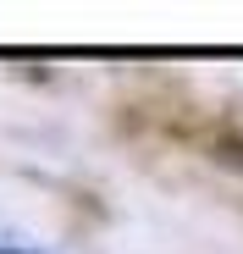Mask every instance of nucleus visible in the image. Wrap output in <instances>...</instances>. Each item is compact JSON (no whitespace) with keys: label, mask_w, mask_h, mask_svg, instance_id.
I'll list each match as a JSON object with an SVG mask.
<instances>
[{"label":"nucleus","mask_w":243,"mask_h":254,"mask_svg":"<svg viewBox=\"0 0 243 254\" xmlns=\"http://www.w3.org/2000/svg\"><path fill=\"white\" fill-rule=\"evenodd\" d=\"M0 254H33V249H17V243H0Z\"/></svg>","instance_id":"f257e3e1"}]
</instances>
